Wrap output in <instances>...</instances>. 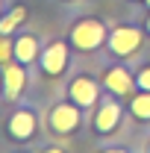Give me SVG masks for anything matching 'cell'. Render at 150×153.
Instances as JSON below:
<instances>
[{"mask_svg": "<svg viewBox=\"0 0 150 153\" xmlns=\"http://www.w3.org/2000/svg\"><path fill=\"white\" fill-rule=\"evenodd\" d=\"M112 24L106 18H97V15H79L74 18V24L68 27V41L74 47L76 56H88L106 47V38H109Z\"/></svg>", "mask_w": 150, "mask_h": 153, "instance_id": "1", "label": "cell"}, {"mask_svg": "<svg viewBox=\"0 0 150 153\" xmlns=\"http://www.w3.org/2000/svg\"><path fill=\"white\" fill-rule=\"evenodd\" d=\"M124 112H127V100L103 88L97 106L88 112V130H91L97 138L106 141L109 135H115L121 127H124Z\"/></svg>", "mask_w": 150, "mask_h": 153, "instance_id": "2", "label": "cell"}, {"mask_svg": "<svg viewBox=\"0 0 150 153\" xmlns=\"http://www.w3.org/2000/svg\"><path fill=\"white\" fill-rule=\"evenodd\" d=\"M88 121V112H82L76 103H71L68 97L62 100H53L44 112V130L53 138H68V135H76Z\"/></svg>", "mask_w": 150, "mask_h": 153, "instance_id": "3", "label": "cell"}, {"mask_svg": "<svg viewBox=\"0 0 150 153\" xmlns=\"http://www.w3.org/2000/svg\"><path fill=\"white\" fill-rule=\"evenodd\" d=\"M38 130H41V115H38L36 103L18 100L15 109L6 118V124H3L6 138L12 144H33V141H38Z\"/></svg>", "mask_w": 150, "mask_h": 153, "instance_id": "4", "label": "cell"}, {"mask_svg": "<svg viewBox=\"0 0 150 153\" xmlns=\"http://www.w3.org/2000/svg\"><path fill=\"white\" fill-rule=\"evenodd\" d=\"M147 41V33L141 24H115L109 30V38H106V56L109 59H127L130 62Z\"/></svg>", "mask_w": 150, "mask_h": 153, "instance_id": "5", "label": "cell"}, {"mask_svg": "<svg viewBox=\"0 0 150 153\" xmlns=\"http://www.w3.org/2000/svg\"><path fill=\"white\" fill-rule=\"evenodd\" d=\"M74 47H71V41L68 38H50L47 44H44V50H41V56H38V71L44 76H50V79H59V76L68 74V68H71V62H74Z\"/></svg>", "mask_w": 150, "mask_h": 153, "instance_id": "6", "label": "cell"}, {"mask_svg": "<svg viewBox=\"0 0 150 153\" xmlns=\"http://www.w3.org/2000/svg\"><path fill=\"white\" fill-rule=\"evenodd\" d=\"M103 94V82H100V76L94 74H85V71H79L68 79V85H65V97L76 103L82 112H91L94 106H97V100Z\"/></svg>", "mask_w": 150, "mask_h": 153, "instance_id": "7", "label": "cell"}, {"mask_svg": "<svg viewBox=\"0 0 150 153\" xmlns=\"http://www.w3.org/2000/svg\"><path fill=\"white\" fill-rule=\"evenodd\" d=\"M100 82H103V88L106 91H112L118 97H127L135 94L138 88H135V74H132V65L127 59H121V62H112V59H106L103 62V68H100Z\"/></svg>", "mask_w": 150, "mask_h": 153, "instance_id": "8", "label": "cell"}, {"mask_svg": "<svg viewBox=\"0 0 150 153\" xmlns=\"http://www.w3.org/2000/svg\"><path fill=\"white\" fill-rule=\"evenodd\" d=\"M30 85V68L21 62H6L3 65V100L6 103H18L24 100V91Z\"/></svg>", "mask_w": 150, "mask_h": 153, "instance_id": "9", "label": "cell"}, {"mask_svg": "<svg viewBox=\"0 0 150 153\" xmlns=\"http://www.w3.org/2000/svg\"><path fill=\"white\" fill-rule=\"evenodd\" d=\"M41 50H44V44H41V36H38V33L27 30V27L15 33V62L27 65V68L33 71V68L38 65Z\"/></svg>", "mask_w": 150, "mask_h": 153, "instance_id": "10", "label": "cell"}, {"mask_svg": "<svg viewBox=\"0 0 150 153\" xmlns=\"http://www.w3.org/2000/svg\"><path fill=\"white\" fill-rule=\"evenodd\" d=\"M27 6L24 3H15V6H9L3 15H0V33L3 36H15L18 30H24V24H27Z\"/></svg>", "mask_w": 150, "mask_h": 153, "instance_id": "11", "label": "cell"}, {"mask_svg": "<svg viewBox=\"0 0 150 153\" xmlns=\"http://www.w3.org/2000/svg\"><path fill=\"white\" fill-rule=\"evenodd\" d=\"M127 112L138 124H150V91H135L127 97Z\"/></svg>", "mask_w": 150, "mask_h": 153, "instance_id": "12", "label": "cell"}, {"mask_svg": "<svg viewBox=\"0 0 150 153\" xmlns=\"http://www.w3.org/2000/svg\"><path fill=\"white\" fill-rule=\"evenodd\" d=\"M132 74H135V88L138 91H150V59H141L132 65Z\"/></svg>", "mask_w": 150, "mask_h": 153, "instance_id": "13", "label": "cell"}, {"mask_svg": "<svg viewBox=\"0 0 150 153\" xmlns=\"http://www.w3.org/2000/svg\"><path fill=\"white\" fill-rule=\"evenodd\" d=\"M12 59H15V36H3L0 33V68L6 62H12Z\"/></svg>", "mask_w": 150, "mask_h": 153, "instance_id": "14", "label": "cell"}, {"mask_svg": "<svg viewBox=\"0 0 150 153\" xmlns=\"http://www.w3.org/2000/svg\"><path fill=\"white\" fill-rule=\"evenodd\" d=\"M38 153H68L62 144H56V141H41L38 144Z\"/></svg>", "mask_w": 150, "mask_h": 153, "instance_id": "15", "label": "cell"}, {"mask_svg": "<svg viewBox=\"0 0 150 153\" xmlns=\"http://www.w3.org/2000/svg\"><path fill=\"white\" fill-rule=\"evenodd\" d=\"M97 153H132V150L127 147V144H103Z\"/></svg>", "mask_w": 150, "mask_h": 153, "instance_id": "16", "label": "cell"}, {"mask_svg": "<svg viewBox=\"0 0 150 153\" xmlns=\"http://www.w3.org/2000/svg\"><path fill=\"white\" fill-rule=\"evenodd\" d=\"M141 27H144V33H147V38H150V12H144V21H141Z\"/></svg>", "mask_w": 150, "mask_h": 153, "instance_id": "17", "label": "cell"}, {"mask_svg": "<svg viewBox=\"0 0 150 153\" xmlns=\"http://www.w3.org/2000/svg\"><path fill=\"white\" fill-rule=\"evenodd\" d=\"M6 9H9V0H0V15H3Z\"/></svg>", "mask_w": 150, "mask_h": 153, "instance_id": "18", "label": "cell"}, {"mask_svg": "<svg viewBox=\"0 0 150 153\" xmlns=\"http://www.w3.org/2000/svg\"><path fill=\"white\" fill-rule=\"evenodd\" d=\"M0 97H3V68H0Z\"/></svg>", "mask_w": 150, "mask_h": 153, "instance_id": "19", "label": "cell"}, {"mask_svg": "<svg viewBox=\"0 0 150 153\" xmlns=\"http://www.w3.org/2000/svg\"><path fill=\"white\" fill-rule=\"evenodd\" d=\"M141 6H144V12H150V0H144V3H141Z\"/></svg>", "mask_w": 150, "mask_h": 153, "instance_id": "20", "label": "cell"}, {"mask_svg": "<svg viewBox=\"0 0 150 153\" xmlns=\"http://www.w3.org/2000/svg\"><path fill=\"white\" fill-rule=\"evenodd\" d=\"M59 3H82V0H59Z\"/></svg>", "mask_w": 150, "mask_h": 153, "instance_id": "21", "label": "cell"}, {"mask_svg": "<svg viewBox=\"0 0 150 153\" xmlns=\"http://www.w3.org/2000/svg\"><path fill=\"white\" fill-rule=\"evenodd\" d=\"M127 3H144V0H127Z\"/></svg>", "mask_w": 150, "mask_h": 153, "instance_id": "22", "label": "cell"}, {"mask_svg": "<svg viewBox=\"0 0 150 153\" xmlns=\"http://www.w3.org/2000/svg\"><path fill=\"white\" fill-rule=\"evenodd\" d=\"M147 153H150V141H147Z\"/></svg>", "mask_w": 150, "mask_h": 153, "instance_id": "23", "label": "cell"}, {"mask_svg": "<svg viewBox=\"0 0 150 153\" xmlns=\"http://www.w3.org/2000/svg\"><path fill=\"white\" fill-rule=\"evenodd\" d=\"M15 153H24V150H15Z\"/></svg>", "mask_w": 150, "mask_h": 153, "instance_id": "24", "label": "cell"}]
</instances>
